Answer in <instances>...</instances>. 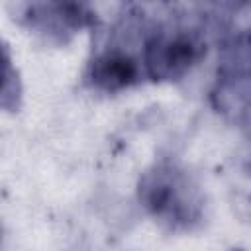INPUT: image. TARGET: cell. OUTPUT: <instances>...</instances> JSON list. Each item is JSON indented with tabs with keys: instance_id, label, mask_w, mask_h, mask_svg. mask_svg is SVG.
I'll use <instances>...</instances> for the list:
<instances>
[{
	"instance_id": "obj_2",
	"label": "cell",
	"mask_w": 251,
	"mask_h": 251,
	"mask_svg": "<svg viewBox=\"0 0 251 251\" xmlns=\"http://www.w3.org/2000/svg\"><path fill=\"white\" fill-rule=\"evenodd\" d=\"M206 45L190 31H155L143 45L145 73L153 80H175L190 71Z\"/></svg>"
},
{
	"instance_id": "obj_1",
	"label": "cell",
	"mask_w": 251,
	"mask_h": 251,
	"mask_svg": "<svg viewBox=\"0 0 251 251\" xmlns=\"http://www.w3.org/2000/svg\"><path fill=\"white\" fill-rule=\"evenodd\" d=\"M139 202L161 224L190 229L202 220L204 198L192 175L173 161L151 165L137 182Z\"/></svg>"
},
{
	"instance_id": "obj_6",
	"label": "cell",
	"mask_w": 251,
	"mask_h": 251,
	"mask_svg": "<svg viewBox=\"0 0 251 251\" xmlns=\"http://www.w3.org/2000/svg\"><path fill=\"white\" fill-rule=\"evenodd\" d=\"M231 251H245V249H231Z\"/></svg>"
},
{
	"instance_id": "obj_4",
	"label": "cell",
	"mask_w": 251,
	"mask_h": 251,
	"mask_svg": "<svg viewBox=\"0 0 251 251\" xmlns=\"http://www.w3.org/2000/svg\"><path fill=\"white\" fill-rule=\"evenodd\" d=\"M88 78L104 92H118L139 80V65L126 51L110 49L90 61Z\"/></svg>"
},
{
	"instance_id": "obj_3",
	"label": "cell",
	"mask_w": 251,
	"mask_h": 251,
	"mask_svg": "<svg viewBox=\"0 0 251 251\" xmlns=\"http://www.w3.org/2000/svg\"><path fill=\"white\" fill-rule=\"evenodd\" d=\"M94 14L76 2H37L25 8V22L31 29L47 37L65 41L80 27L94 24Z\"/></svg>"
},
{
	"instance_id": "obj_5",
	"label": "cell",
	"mask_w": 251,
	"mask_h": 251,
	"mask_svg": "<svg viewBox=\"0 0 251 251\" xmlns=\"http://www.w3.org/2000/svg\"><path fill=\"white\" fill-rule=\"evenodd\" d=\"M2 57H4V73H2V108L8 112H14L20 108V100H22V80L18 75V69L12 65L8 47H2Z\"/></svg>"
}]
</instances>
